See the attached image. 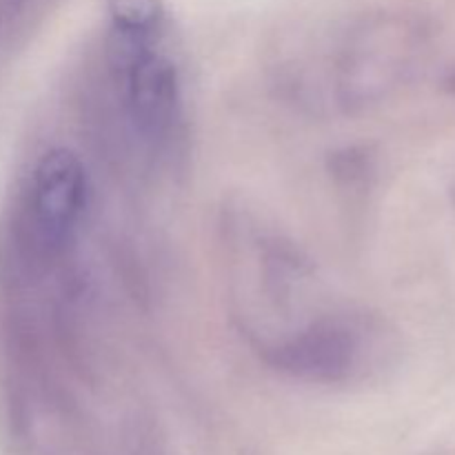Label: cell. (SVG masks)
Segmentation results:
<instances>
[{
  "mask_svg": "<svg viewBox=\"0 0 455 455\" xmlns=\"http://www.w3.org/2000/svg\"><path fill=\"white\" fill-rule=\"evenodd\" d=\"M376 331L360 315H324L275 345L269 363L278 371L314 385H342L369 367Z\"/></svg>",
  "mask_w": 455,
  "mask_h": 455,
  "instance_id": "6da1fadb",
  "label": "cell"
},
{
  "mask_svg": "<svg viewBox=\"0 0 455 455\" xmlns=\"http://www.w3.org/2000/svg\"><path fill=\"white\" fill-rule=\"evenodd\" d=\"M87 203V176L71 151H49L36 167L22 216V240L31 256L52 260L74 235Z\"/></svg>",
  "mask_w": 455,
  "mask_h": 455,
  "instance_id": "7a4b0ae2",
  "label": "cell"
},
{
  "mask_svg": "<svg viewBox=\"0 0 455 455\" xmlns=\"http://www.w3.org/2000/svg\"><path fill=\"white\" fill-rule=\"evenodd\" d=\"M116 38L111 60L120 71L129 116L147 140H163L180 107L176 67L169 58L151 52L147 36L116 31Z\"/></svg>",
  "mask_w": 455,
  "mask_h": 455,
  "instance_id": "3957f363",
  "label": "cell"
},
{
  "mask_svg": "<svg viewBox=\"0 0 455 455\" xmlns=\"http://www.w3.org/2000/svg\"><path fill=\"white\" fill-rule=\"evenodd\" d=\"M403 43L376 31L354 36L336 65L338 98L349 109L380 100L407 69Z\"/></svg>",
  "mask_w": 455,
  "mask_h": 455,
  "instance_id": "277c9868",
  "label": "cell"
},
{
  "mask_svg": "<svg viewBox=\"0 0 455 455\" xmlns=\"http://www.w3.org/2000/svg\"><path fill=\"white\" fill-rule=\"evenodd\" d=\"M116 31L149 36L160 18L158 0H109Z\"/></svg>",
  "mask_w": 455,
  "mask_h": 455,
  "instance_id": "5b68a950",
  "label": "cell"
},
{
  "mask_svg": "<svg viewBox=\"0 0 455 455\" xmlns=\"http://www.w3.org/2000/svg\"><path fill=\"white\" fill-rule=\"evenodd\" d=\"M25 3L27 0H0V18L16 13Z\"/></svg>",
  "mask_w": 455,
  "mask_h": 455,
  "instance_id": "8992f818",
  "label": "cell"
}]
</instances>
